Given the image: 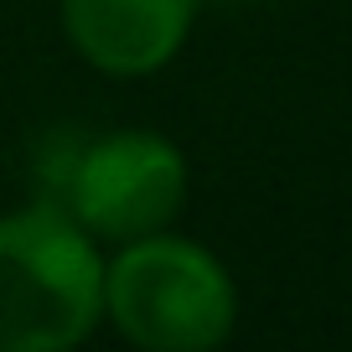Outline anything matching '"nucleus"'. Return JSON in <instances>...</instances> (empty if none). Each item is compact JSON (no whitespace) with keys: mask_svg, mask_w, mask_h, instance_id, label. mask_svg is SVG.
I'll list each match as a JSON object with an SVG mask.
<instances>
[{"mask_svg":"<svg viewBox=\"0 0 352 352\" xmlns=\"http://www.w3.org/2000/svg\"><path fill=\"white\" fill-rule=\"evenodd\" d=\"M104 321L99 239L67 208L0 218V352H67Z\"/></svg>","mask_w":352,"mask_h":352,"instance_id":"obj_1","label":"nucleus"},{"mask_svg":"<svg viewBox=\"0 0 352 352\" xmlns=\"http://www.w3.org/2000/svg\"><path fill=\"white\" fill-rule=\"evenodd\" d=\"M104 316L145 352H212L239 327V285L212 249L161 228L104 264Z\"/></svg>","mask_w":352,"mask_h":352,"instance_id":"obj_2","label":"nucleus"},{"mask_svg":"<svg viewBox=\"0 0 352 352\" xmlns=\"http://www.w3.org/2000/svg\"><path fill=\"white\" fill-rule=\"evenodd\" d=\"M63 208L99 243L161 233L187 208V155L161 130H109L67 166Z\"/></svg>","mask_w":352,"mask_h":352,"instance_id":"obj_3","label":"nucleus"},{"mask_svg":"<svg viewBox=\"0 0 352 352\" xmlns=\"http://www.w3.org/2000/svg\"><path fill=\"white\" fill-rule=\"evenodd\" d=\"M57 11L88 67L109 78H151L187 47L197 0H57Z\"/></svg>","mask_w":352,"mask_h":352,"instance_id":"obj_4","label":"nucleus"}]
</instances>
